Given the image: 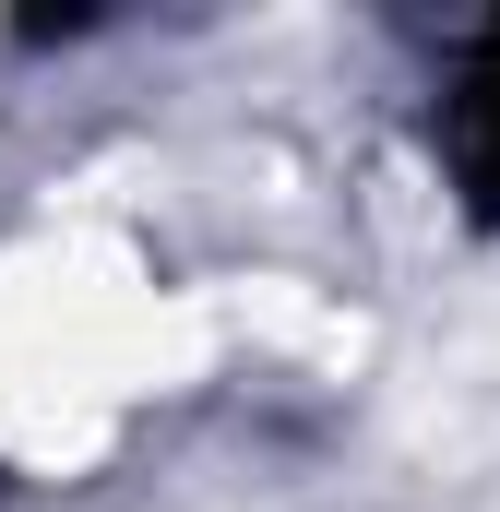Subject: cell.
Segmentation results:
<instances>
[{"mask_svg": "<svg viewBox=\"0 0 500 512\" xmlns=\"http://www.w3.org/2000/svg\"><path fill=\"white\" fill-rule=\"evenodd\" d=\"M441 131H453V155L500 191V24H477V36L453 48V72H441Z\"/></svg>", "mask_w": 500, "mask_h": 512, "instance_id": "obj_1", "label": "cell"}]
</instances>
